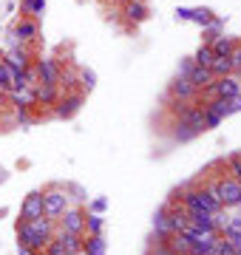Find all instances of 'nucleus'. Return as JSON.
<instances>
[{"mask_svg":"<svg viewBox=\"0 0 241 255\" xmlns=\"http://www.w3.org/2000/svg\"><path fill=\"white\" fill-rule=\"evenodd\" d=\"M105 207H108V199H102V196H99V199H94V202H91V213L102 216V210H105Z\"/></svg>","mask_w":241,"mask_h":255,"instance_id":"nucleus-31","label":"nucleus"},{"mask_svg":"<svg viewBox=\"0 0 241 255\" xmlns=\"http://www.w3.org/2000/svg\"><path fill=\"white\" fill-rule=\"evenodd\" d=\"M185 80H187V83H190L193 88H196V91H199V88H207V85L213 83V80H216V77L210 74V68L193 66L190 71H187V77H185Z\"/></svg>","mask_w":241,"mask_h":255,"instance_id":"nucleus-7","label":"nucleus"},{"mask_svg":"<svg viewBox=\"0 0 241 255\" xmlns=\"http://www.w3.org/2000/svg\"><path fill=\"white\" fill-rule=\"evenodd\" d=\"M193 63H196V66H202V68H210V63H213V51H210V46H202V49L196 51Z\"/></svg>","mask_w":241,"mask_h":255,"instance_id":"nucleus-24","label":"nucleus"},{"mask_svg":"<svg viewBox=\"0 0 241 255\" xmlns=\"http://www.w3.org/2000/svg\"><path fill=\"white\" fill-rule=\"evenodd\" d=\"M233 40H227V37H216L213 43H210V51H213V57H230L233 54Z\"/></svg>","mask_w":241,"mask_h":255,"instance_id":"nucleus-18","label":"nucleus"},{"mask_svg":"<svg viewBox=\"0 0 241 255\" xmlns=\"http://www.w3.org/2000/svg\"><path fill=\"white\" fill-rule=\"evenodd\" d=\"M57 236V221L54 219H34V221H17V244L29 247L34 255H43L48 241Z\"/></svg>","mask_w":241,"mask_h":255,"instance_id":"nucleus-1","label":"nucleus"},{"mask_svg":"<svg viewBox=\"0 0 241 255\" xmlns=\"http://www.w3.org/2000/svg\"><path fill=\"white\" fill-rule=\"evenodd\" d=\"M187 227L219 233V230H216V221H213V213H187Z\"/></svg>","mask_w":241,"mask_h":255,"instance_id":"nucleus-9","label":"nucleus"},{"mask_svg":"<svg viewBox=\"0 0 241 255\" xmlns=\"http://www.w3.org/2000/svg\"><path fill=\"white\" fill-rule=\"evenodd\" d=\"M153 255H179V253H173L170 247H159V250H156V253H153Z\"/></svg>","mask_w":241,"mask_h":255,"instance_id":"nucleus-35","label":"nucleus"},{"mask_svg":"<svg viewBox=\"0 0 241 255\" xmlns=\"http://www.w3.org/2000/svg\"><path fill=\"white\" fill-rule=\"evenodd\" d=\"M236 255H241V250H239V253H236Z\"/></svg>","mask_w":241,"mask_h":255,"instance_id":"nucleus-39","label":"nucleus"},{"mask_svg":"<svg viewBox=\"0 0 241 255\" xmlns=\"http://www.w3.org/2000/svg\"><path fill=\"white\" fill-rule=\"evenodd\" d=\"M80 105H82V94H71V97H65L60 105H57V117H74L77 111H80Z\"/></svg>","mask_w":241,"mask_h":255,"instance_id":"nucleus-11","label":"nucleus"},{"mask_svg":"<svg viewBox=\"0 0 241 255\" xmlns=\"http://www.w3.org/2000/svg\"><path fill=\"white\" fill-rule=\"evenodd\" d=\"M12 97H15L17 111H26L29 105H34V88H20V91H12Z\"/></svg>","mask_w":241,"mask_h":255,"instance_id":"nucleus-21","label":"nucleus"},{"mask_svg":"<svg viewBox=\"0 0 241 255\" xmlns=\"http://www.w3.org/2000/svg\"><path fill=\"white\" fill-rule=\"evenodd\" d=\"M230 63H233V71H241V46H239V49H233V54H230Z\"/></svg>","mask_w":241,"mask_h":255,"instance_id":"nucleus-33","label":"nucleus"},{"mask_svg":"<svg viewBox=\"0 0 241 255\" xmlns=\"http://www.w3.org/2000/svg\"><path fill=\"white\" fill-rule=\"evenodd\" d=\"M210 74L219 80V77H230L233 74V63H230V57H213V63H210Z\"/></svg>","mask_w":241,"mask_h":255,"instance_id":"nucleus-16","label":"nucleus"},{"mask_svg":"<svg viewBox=\"0 0 241 255\" xmlns=\"http://www.w3.org/2000/svg\"><path fill=\"white\" fill-rule=\"evenodd\" d=\"M204 111H210V114H216V117H230L233 114V102L230 100H222V97H216V100H210L207 105H204Z\"/></svg>","mask_w":241,"mask_h":255,"instance_id":"nucleus-15","label":"nucleus"},{"mask_svg":"<svg viewBox=\"0 0 241 255\" xmlns=\"http://www.w3.org/2000/svg\"><path fill=\"white\" fill-rule=\"evenodd\" d=\"M219 204L222 210H233L241 204V182L233 179V176H222L219 182Z\"/></svg>","mask_w":241,"mask_h":255,"instance_id":"nucleus-4","label":"nucleus"},{"mask_svg":"<svg viewBox=\"0 0 241 255\" xmlns=\"http://www.w3.org/2000/svg\"><path fill=\"white\" fill-rule=\"evenodd\" d=\"M153 230H156L159 238L173 236V233H170V221H167V204H162L159 210H156V216H153Z\"/></svg>","mask_w":241,"mask_h":255,"instance_id":"nucleus-13","label":"nucleus"},{"mask_svg":"<svg viewBox=\"0 0 241 255\" xmlns=\"http://www.w3.org/2000/svg\"><path fill=\"white\" fill-rule=\"evenodd\" d=\"M227 173H230L233 179H239V182H241V153L227 156Z\"/></svg>","mask_w":241,"mask_h":255,"instance_id":"nucleus-25","label":"nucleus"},{"mask_svg":"<svg viewBox=\"0 0 241 255\" xmlns=\"http://www.w3.org/2000/svg\"><path fill=\"white\" fill-rule=\"evenodd\" d=\"M170 91H173V94H176L179 100H190L193 94H196V88H193V85L187 83V80H185V77H179L176 83L170 85Z\"/></svg>","mask_w":241,"mask_h":255,"instance_id":"nucleus-22","label":"nucleus"},{"mask_svg":"<svg viewBox=\"0 0 241 255\" xmlns=\"http://www.w3.org/2000/svg\"><path fill=\"white\" fill-rule=\"evenodd\" d=\"M37 77H40L43 83L57 85V77H60V68H57V63H54V60H40V63H37Z\"/></svg>","mask_w":241,"mask_h":255,"instance_id":"nucleus-10","label":"nucleus"},{"mask_svg":"<svg viewBox=\"0 0 241 255\" xmlns=\"http://www.w3.org/2000/svg\"><path fill=\"white\" fill-rule=\"evenodd\" d=\"M82 85H85V88H94V85H96L94 71H82Z\"/></svg>","mask_w":241,"mask_h":255,"instance_id":"nucleus-34","label":"nucleus"},{"mask_svg":"<svg viewBox=\"0 0 241 255\" xmlns=\"http://www.w3.org/2000/svg\"><path fill=\"white\" fill-rule=\"evenodd\" d=\"M46 216V207H43V190H32L23 204H20V221H34Z\"/></svg>","mask_w":241,"mask_h":255,"instance_id":"nucleus-6","label":"nucleus"},{"mask_svg":"<svg viewBox=\"0 0 241 255\" xmlns=\"http://www.w3.org/2000/svg\"><path fill=\"white\" fill-rule=\"evenodd\" d=\"M239 77H241V71H239Z\"/></svg>","mask_w":241,"mask_h":255,"instance_id":"nucleus-40","label":"nucleus"},{"mask_svg":"<svg viewBox=\"0 0 241 255\" xmlns=\"http://www.w3.org/2000/svg\"><path fill=\"white\" fill-rule=\"evenodd\" d=\"M12 68L6 66V63H0V91H9L12 88Z\"/></svg>","mask_w":241,"mask_h":255,"instance_id":"nucleus-27","label":"nucleus"},{"mask_svg":"<svg viewBox=\"0 0 241 255\" xmlns=\"http://www.w3.org/2000/svg\"><path fill=\"white\" fill-rule=\"evenodd\" d=\"M125 15H128L130 20H133V23H142L145 17H148V9H145L139 0H130L128 6H125Z\"/></svg>","mask_w":241,"mask_h":255,"instance_id":"nucleus-23","label":"nucleus"},{"mask_svg":"<svg viewBox=\"0 0 241 255\" xmlns=\"http://www.w3.org/2000/svg\"><path fill=\"white\" fill-rule=\"evenodd\" d=\"M57 230H60V233L85 236V210H82V207H68L63 216L57 219Z\"/></svg>","mask_w":241,"mask_h":255,"instance_id":"nucleus-5","label":"nucleus"},{"mask_svg":"<svg viewBox=\"0 0 241 255\" xmlns=\"http://www.w3.org/2000/svg\"><path fill=\"white\" fill-rule=\"evenodd\" d=\"M176 128H179V131H176V139H179V142H187V139H193V136H199V134H202V131L190 128L187 122H179Z\"/></svg>","mask_w":241,"mask_h":255,"instance_id":"nucleus-26","label":"nucleus"},{"mask_svg":"<svg viewBox=\"0 0 241 255\" xmlns=\"http://www.w3.org/2000/svg\"><path fill=\"white\" fill-rule=\"evenodd\" d=\"M57 236H60V241H63L65 255H80L82 253L85 236H77V233H60V230H57Z\"/></svg>","mask_w":241,"mask_h":255,"instance_id":"nucleus-8","label":"nucleus"},{"mask_svg":"<svg viewBox=\"0 0 241 255\" xmlns=\"http://www.w3.org/2000/svg\"><path fill=\"white\" fill-rule=\"evenodd\" d=\"M54 100H57V85L40 83L37 88H34V102H40V105H51Z\"/></svg>","mask_w":241,"mask_h":255,"instance_id":"nucleus-14","label":"nucleus"},{"mask_svg":"<svg viewBox=\"0 0 241 255\" xmlns=\"http://www.w3.org/2000/svg\"><path fill=\"white\" fill-rule=\"evenodd\" d=\"M102 227H105V219H102V216L85 213V236H102Z\"/></svg>","mask_w":241,"mask_h":255,"instance_id":"nucleus-19","label":"nucleus"},{"mask_svg":"<svg viewBox=\"0 0 241 255\" xmlns=\"http://www.w3.org/2000/svg\"><path fill=\"white\" fill-rule=\"evenodd\" d=\"M3 179H6V170L0 168V182H3Z\"/></svg>","mask_w":241,"mask_h":255,"instance_id":"nucleus-37","label":"nucleus"},{"mask_svg":"<svg viewBox=\"0 0 241 255\" xmlns=\"http://www.w3.org/2000/svg\"><path fill=\"white\" fill-rule=\"evenodd\" d=\"M43 255H65V247H63V241H60V236H54L48 241V247Z\"/></svg>","mask_w":241,"mask_h":255,"instance_id":"nucleus-28","label":"nucleus"},{"mask_svg":"<svg viewBox=\"0 0 241 255\" xmlns=\"http://www.w3.org/2000/svg\"><path fill=\"white\" fill-rule=\"evenodd\" d=\"M0 100H3V91H0Z\"/></svg>","mask_w":241,"mask_h":255,"instance_id":"nucleus-38","label":"nucleus"},{"mask_svg":"<svg viewBox=\"0 0 241 255\" xmlns=\"http://www.w3.org/2000/svg\"><path fill=\"white\" fill-rule=\"evenodd\" d=\"M3 63L12 68V71H26L29 68V57H26V51H9V57Z\"/></svg>","mask_w":241,"mask_h":255,"instance_id":"nucleus-17","label":"nucleus"},{"mask_svg":"<svg viewBox=\"0 0 241 255\" xmlns=\"http://www.w3.org/2000/svg\"><path fill=\"white\" fill-rule=\"evenodd\" d=\"M179 204H182L187 213H213V216H216V213L222 210V204L216 202L204 187H187V190H182V193H179Z\"/></svg>","mask_w":241,"mask_h":255,"instance_id":"nucleus-2","label":"nucleus"},{"mask_svg":"<svg viewBox=\"0 0 241 255\" xmlns=\"http://www.w3.org/2000/svg\"><path fill=\"white\" fill-rule=\"evenodd\" d=\"M17 255H34L29 247H23V244H17Z\"/></svg>","mask_w":241,"mask_h":255,"instance_id":"nucleus-36","label":"nucleus"},{"mask_svg":"<svg viewBox=\"0 0 241 255\" xmlns=\"http://www.w3.org/2000/svg\"><path fill=\"white\" fill-rule=\"evenodd\" d=\"M15 37L17 40H34L37 37V23L34 20H20L15 29Z\"/></svg>","mask_w":241,"mask_h":255,"instance_id":"nucleus-20","label":"nucleus"},{"mask_svg":"<svg viewBox=\"0 0 241 255\" xmlns=\"http://www.w3.org/2000/svg\"><path fill=\"white\" fill-rule=\"evenodd\" d=\"M224 238H227V244H230V247L239 253V250H241V233H227Z\"/></svg>","mask_w":241,"mask_h":255,"instance_id":"nucleus-32","label":"nucleus"},{"mask_svg":"<svg viewBox=\"0 0 241 255\" xmlns=\"http://www.w3.org/2000/svg\"><path fill=\"white\" fill-rule=\"evenodd\" d=\"M23 9H26L29 15H43V9H46V0H23Z\"/></svg>","mask_w":241,"mask_h":255,"instance_id":"nucleus-29","label":"nucleus"},{"mask_svg":"<svg viewBox=\"0 0 241 255\" xmlns=\"http://www.w3.org/2000/svg\"><path fill=\"white\" fill-rule=\"evenodd\" d=\"M43 207H46V219H60L65 210L71 207L68 204V190L65 187H48V190H43Z\"/></svg>","mask_w":241,"mask_h":255,"instance_id":"nucleus-3","label":"nucleus"},{"mask_svg":"<svg viewBox=\"0 0 241 255\" xmlns=\"http://www.w3.org/2000/svg\"><path fill=\"white\" fill-rule=\"evenodd\" d=\"M239 207H241V204H239Z\"/></svg>","mask_w":241,"mask_h":255,"instance_id":"nucleus-41","label":"nucleus"},{"mask_svg":"<svg viewBox=\"0 0 241 255\" xmlns=\"http://www.w3.org/2000/svg\"><path fill=\"white\" fill-rule=\"evenodd\" d=\"M219 125H222V117H216V114L204 111V131H207V128H219Z\"/></svg>","mask_w":241,"mask_h":255,"instance_id":"nucleus-30","label":"nucleus"},{"mask_svg":"<svg viewBox=\"0 0 241 255\" xmlns=\"http://www.w3.org/2000/svg\"><path fill=\"white\" fill-rule=\"evenodd\" d=\"M82 253L85 255H105L108 253V241H105L102 236H85Z\"/></svg>","mask_w":241,"mask_h":255,"instance_id":"nucleus-12","label":"nucleus"}]
</instances>
